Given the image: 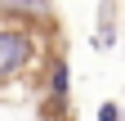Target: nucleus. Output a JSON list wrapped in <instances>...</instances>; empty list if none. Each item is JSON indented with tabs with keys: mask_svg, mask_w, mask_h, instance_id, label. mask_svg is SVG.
<instances>
[{
	"mask_svg": "<svg viewBox=\"0 0 125 121\" xmlns=\"http://www.w3.org/2000/svg\"><path fill=\"white\" fill-rule=\"evenodd\" d=\"M31 63V23L18 13H0V81L18 76Z\"/></svg>",
	"mask_w": 125,
	"mask_h": 121,
	"instance_id": "f257e3e1",
	"label": "nucleus"
},
{
	"mask_svg": "<svg viewBox=\"0 0 125 121\" xmlns=\"http://www.w3.org/2000/svg\"><path fill=\"white\" fill-rule=\"evenodd\" d=\"M98 121H121V103H103V108H98Z\"/></svg>",
	"mask_w": 125,
	"mask_h": 121,
	"instance_id": "f03ea898",
	"label": "nucleus"
}]
</instances>
